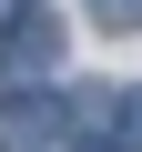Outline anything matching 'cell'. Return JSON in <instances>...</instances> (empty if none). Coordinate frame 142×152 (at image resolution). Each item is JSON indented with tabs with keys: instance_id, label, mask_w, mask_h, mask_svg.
<instances>
[{
	"instance_id": "cell-1",
	"label": "cell",
	"mask_w": 142,
	"mask_h": 152,
	"mask_svg": "<svg viewBox=\"0 0 142 152\" xmlns=\"http://www.w3.org/2000/svg\"><path fill=\"white\" fill-rule=\"evenodd\" d=\"M61 132H71V102H61V91H20V102H0V142L41 152V142H61Z\"/></svg>"
},
{
	"instance_id": "cell-2",
	"label": "cell",
	"mask_w": 142,
	"mask_h": 152,
	"mask_svg": "<svg viewBox=\"0 0 142 152\" xmlns=\"http://www.w3.org/2000/svg\"><path fill=\"white\" fill-rule=\"evenodd\" d=\"M10 51H20V71H51V61H61V20H51V10H20V20H10Z\"/></svg>"
},
{
	"instance_id": "cell-3",
	"label": "cell",
	"mask_w": 142,
	"mask_h": 152,
	"mask_svg": "<svg viewBox=\"0 0 142 152\" xmlns=\"http://www.w3.org/2000/svg\"><path fill=\"white\" fill-rule=\"evenodd\" d=\"M81 10H91L102 31H142V0H81Z\"/></svg>"
},
{
	"instance_id": "cell-4",
	"label": "cell",
	"mask_w": 142,
	"mask_h": 152,
	"mask_svg": "<svg viewBox=\"0 0 142 152\" xmlns=\"http://www.w3.org/2000/svg\"><path fill=\"white\" fill-rule=\"evenodd\" d=\"M112 122H122V132H132V152H142V91H122V102H112Z\"/></svg>"
},
{
	"instance_id": "cell-5",
	"label": "cell",
	"mask_w": 142,
	"mask_h": 152,
	"mask_svg": "<svg viewBox=\"0 0 142 152\" xmlns=\"http://www.w3.org/2000/svg\"><path fill=\"white\" fill-rule=\"evenodd\" d=\"M0 20H20V0H0Z\"/></svg>"
}]
</instances>
